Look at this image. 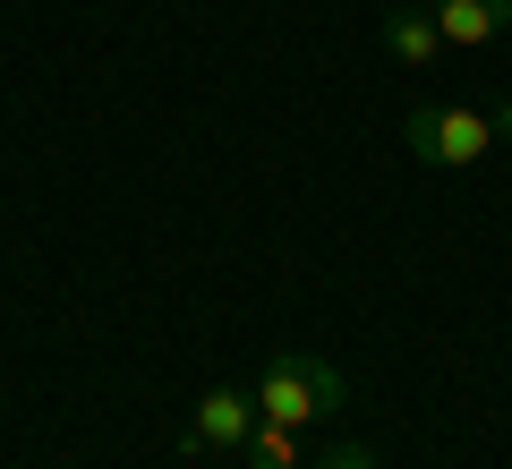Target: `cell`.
I'll return each instance as SVG.
<instances>
[{
    "mask_svg": "<svg viewBox=\"0 0 512 469\" xmlns=\"http://www.w3.org/2000/svg\"><path fill=\"white\" fill-rule=\"evenodd\" d=\"M342 393H350V384H342V367H333V359H316V350H274L265 376H256V418L308 435L316 418L342 410Z\"/></svg>",
    "mask_w": 512,
    "mask_h": 469,
    "instance_id": "cell-1",
    "label": "cell"
},
{
    "mask_svg": "<svg viewBox=\"0 0 512 469\" xmlns=\"http://www.w3.org/2000/svg\"><path fill=\"white\" fill-rule=\"evenodd\" d=\"M402 145L419 154L427 171H470L478 154L495 145V111H470V103H419L402 120Z\"/></svg>",
    "mask_w": 512,
    "mask_h": 469,
    "instance_id": "cell-2",
    "label": "cell"
},
{
    "mask_svg": "<svg viewBox=\"0 0 512 469\" xmlns=\"http://www.w3.org/2000/svg\"><path fill=\"white\" fill-rule=\"evenodd\" d=\"M248 427H256V393H239V384H214V393L188 410L180 452H239V444H248Z\"/></svg>",
    "mask_w": 512,
    "mask_h": 469,
    "instance_id": "cell-3",
    "label": "cell"
},
{
    "mask_svg": "<svg viewBox=\"0 0 512 469\" xmlns=\"http://www.w3.org/2000/svg\"><path fill=\"white\" fill-rule=\"evenodd\" d=\"M512 26V0H436V35H444V52H478V43H495Z\"/></svg>",
    "mask_w": 512,
    "mask_h": 469,
    "instance_id": "cell-4",
    "label": "cell"
},
{
    "mask_svg": "<svg viewBox=\"0 0 512 469\" xmlns=\"http://www.w3.org/2000/svg\"><path fill=\"white\" fill-rule=\"evenodd\" d=\"M384 52L402 60V69H436L444 60V35H436V9H384Z\"/></svg>",
    "mask_w": 512,
    "mask_h": 469,
    "instance_id": "cell-5",
    "label": "cell"
},
{
    "mask_svg": "<svg viewBox=\"0 0 512 469\" xmlns=\"http://www.w3.org/2000/svg\"><path fill=\"white\" fill-rule=\"evenodd\" d=\"M239 452H248L256 469H299V427H274V418H256Z\"/></svg>",
    "mask_w": 512,
    "mask_h": 469,
    "instance_id": "cell-6",
    "label": "cell"
},
{
    "mask_svg": "<svg viewBox=\"0 0 512 469\" xmlns=\"http://www.w3.org/2000/svg\"><path fill=\"white\" fill-rule=\"evenodd\" d=\"M308 469H376V452H367V444H325Z\"/></svg>",
    "mask_w": 512,
    "mask_h": 469,
    "instance_id": "cell-7",
    "label": "cell"
},
{
    "mask_svg": "<svg viewBox=\"0 0 512 469\" xmlns=\"http://www.w3.org/2000/svg\"><path fill=\"white\" fill-rule=\"evenodd\" d=\"M495 137H512V103H495Z\"/></svg>",
    "mask_w": 512,
    "mask_h": 469,
    "instance_id": "cell-8",
    "label": "cell"
}]
</instances>
